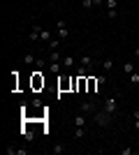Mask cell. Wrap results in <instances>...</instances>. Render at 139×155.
Segmentation results:
<instances>
[{
	"instance_id": "1",
	"label": "cell",
	"mask_w": 139,
	"mask_h": 155,
	"mask_svg": "<svg viewBox=\"0 0 139 155\" xmlns=\"http://www.w3.org/2000/svg\"><path fill=\"white\" fill-rule=\"evenodd\" d=\"M93 123H95V125H102V127H107V125L111 123V114H107L104 109H98L95 114H93Z\"/></svg>"
},
{
	"instance_id": "2",
	"label": "cell",
	"mask_w": 139,
	"mask_h": 155,
	"mask_svg": "<svg viewBox=\"0 0 139 155\" xmlns=\"http://www.w3.org/2000/svg\"><path fill=\"white\" fill-rule=\"evenodd\" d=\"M79 111H81V114H86V116H93V114L98 111V100H86V102H81Z\"/></svg>"
},
{
	"instance_id": "3",
	"label": "cell",
	"mask_w": 139,
	"mask_h": 155,
	"mask_svg": "<svg viewBox=\"0 0 139 155\" xmlns=\"http://www.w3.org/2000/svg\"><path fill=\"white\" fill-rule=\"evenodd\" d=\"M102 109L107 111V114H116V109H118V100H116V97H107L104 100V104H102Z\"/></svg>"
},
{
	"instance_id": "4",
	"label": "cell",
	"mask_w": 139,
	"mask_h": 155,
	"mask_svg": "<svg viewBox=\"0 0 139 155\" xmlns=\"http://www.w3.org/2000/svg\"><path fill=\"white\" fill-rule=\"evenodd\" d=\"M56 28H58V37H60V39H67V37H70V30H67V23H65L63 19H58V21H56Z\"/></svg>"
},
{
	"instance_id": "5",
	"label": "cell",
	"mask_w": 139,
	"mask_h": 155,
	"mask_svg": "<svg viewBox=\"0 0 139 155\" xmlns=\"http://www.w3.org/2000/svg\"><path fill=\"white\" fill-rule=\"evenodd\" d=\"M79 65H84L88 72L95 70V60H93V56H79Z\"/></svg>"
},
{
	"instance_id": "6",
	"label": "cell",
	"mask_w": 139,
	"mask_h": 155,
	"mask_svg": "<svg viewBox=\"0 0 139 155\" xmlns=\"http://www.w3.org/2000/svg\"><path fill=\"white\" fill-rule=\"evenodd\" d=\"M33 88L35 91L44 88V77H42V72H33Z\"/></svg>"
},
{
	"instance_id": "7",
	"label": "cell",
	"mask_w": 139,
	"mask_h": 155,
	"mask_svg": "<svg viewBox=\"0 0 139 155\" xmlns=\"http://www.w3.org/2000/svg\"><path fill=\"white\" fill-rule=\"evenodd\" d=\"M74 125H77V127H86V125H88V116L79 111V114L74 116Z\"/></svg>"
},
{
	"instance_id": "8",
	"label": "cell",
	"mask_w": 139,
	"mask_h": 155,
	"mask_svg": "<svg viewBox=\"0 0 139 155\" xmlns=\"http://www.w3.org/2000/svg\"><path fill=\"white\" fill-rule=\"evenodd\" d=\"M74 65H77V58H74V56H63V67H65V70H72Z\"/></svg>"
},
{
	"instance_id": "9",
	"label": "cell",
	"mask_w": 139,
	"mask_h": 155,
	"mask_svg": "<svg viewBox=\"0 0 139 155\" xmlns=\"http://www.w3.org/2000/svg\"><path fill=\"white\" fill-rule=\"evenodd\" d=\"M88 93H100V84H98V77H91V79H88Z\"/></svg>"
},
{
	"instance_id": "10",
	"label": "cell",
	"mask_w": 139,
	"mask_h": 155,
	"mask_svg": "<svg viewBox=\"0 0 139 155\" xmlns=\"http://www.w3.org/2000/svg\"><path fill=\"white\" fill-rule=\"evenodd\" d=\"M40 32H42V28L35 23L33 30H30V35H28V39H30V42H37V39H40Z\"/></svg>"
},
{
	"instance_id": "11",
	"label": "cell",
	"mask_w": 139,
	"mask_h": 155,
	"mask_svg": "<svg viewBox=\"0 0 139 155\" xmlns=\"http://www.w3.org/2000/svg\"><path fill=\"white\" fill-rule=\"evenodd\" d=\"M111 67H114V58H104L102 60V72H104V74H109Z\"/></svg>"
},
{
	"instance_id": "12",
	"label": "cell",
	"mask_w": 139,
	"mask_h": 155,
	"mask_svg": "<svg viewBox=\"0 0 139 155\" xmlns=\"http://www.w3.org/2000/svg\"><path fill=\"white\" fill-rule=\"evenodd\" d=\"M46 58H49V63H63V56H60L58 51H49Z\"/></svg>"
},
{
	"instance_id": "13",
	"label": "cell",
	"mask_w": 139,
	"mask_h": 155,
	"mask_svg": "<svg viewBox=\"0 0 139 155\" xmlns=\"http://www.w3.org/2000/svg\"><path fill=\"white\" fill-rule=\"evenodd\" d=\"M60 67H63V63H49V65H46V70L51 72V74H58Z\"/></svg>"
},
{
	"instance_id": "14",
	"label": "cell",
	"mask_w": 139,
	"mask_h": 155,
	"mask_svg": "<svg viewBox=\"0 0 139 155\" xmlns=\"http://www.w3.org/2000/svg\"><path fill=\"white\" fill-rule=\"evenodd\" d=\"M60 42H63V39H60V37H56V39H49V51H58Z\"/></svg>"
},
{
	"instance_id": "15",
	"label": "cell",
	"mask_w": 139,
	"mask_h": 155,
	"mask_svg": "<svg viewBox=\"0 0 139 155\" xmlns=\"http://www.w3.org/2000/svg\"><path fill=\"white\" fill-rule=\"evenodd\" d=\"M65 150H67L65 143H56V146L51 148V153H53V155H60V153H65Z\"/></svg>"
},
{
	"instance_id": "16",
	"label": "cell",
	"mask_w": 139,
	"mask_h": 155,
	"mask_svg": "<svg viewBox=\"0 0 139 155\" xmlns=\"http://www.w3.org/2000/svg\"><path fill=\"white\" fill-rule=\"evenodd\" d=\"M21 134L26 137L28 141H33V139H35V132H33V130H28V127H23V130H21Z\"/></svg>"
},
{
	"instance_id": "17",
	"label": "cell",
	"mask_w": 139,
	"mask_h": 155,
	"mask_svg": "<svg viewBox=\"0 0 139 155\" xmlns=\"http://www.w3.org/2000/svg\"><path fill=\"white\" fill-rule=\"evenodd\" d=\"M123 72H125L127 77H130V74H132V72H134V65L130 63V60H127V63H123Z\"/></svg>"
},
{
	"instance_id": "18",
	"label": "cell",
	"mask_w": 139,
	"mask_h": 155,
	"mask_svg": "<svg viewBox=\"0 0 139 155\" xmlns=\"http://www.w3.org/2000/svg\"><path fill=\"white\" fill-rule=\"evenodd\" d=\"M86 137V127H77L74 130V139H84Z\"/></svg>"
},
{
	"instance_id": "19",
	"label": "cell",
	"mask_w": 139,
	"mask_h": 155,
	"mask_svg": "<svg viewBox=\"0 0 139 155\" xmlns=\"http://www.w3.org/2000/svg\"><path fill=\"white\" fill-rule=\"evenodd\" d=\"M23 63H26V65H35V63H37V58H35L33 53H28V56H23Z\"/></svg>"
},
{
	"instance_id": "20",
	"label": "cell",
	"mask_w": 139,
	"mask_h": 155,
	"mask_svg": "<svg viewBox=\"0 0 139 155\" xmlns=\"http://www.w3.org/2000/svg\"><path fill=\"white\" fill-rule=\"evenodd\" d=\"M40 39H42V42H49V39H51V32H49V30H42L40 32Z\"/></svg>"
},
{
	"instance_id": "21",
	"label": "cell",
	"mask_w": 139,
	"mask_h": 155,
	"mask_svg": "<svg viewBox=\"0 0 139 155\" xmlns=\"http://www.w3.org/2000/svg\"><path fill=\"white\" fill-rule=\"evenodd\" d=\"M81 7H84V9H91V7H95V2H93V0H81Z\"/></svg>"
},
{
	"instance_id": "22",
	"label": "cell",
	"mask_w": 139,
	"mask_h": 155,
	"mask_svg": "<svg viewBox=\"0 0 139 155\" xmlns=\"http://www.w3.org/2000/svg\"><path fill=\"white\" fill-rule=\"evenodd\" d=\"M7 155H19V148H14V146H9V148H7Z\"/></svg>"
},
{
	"instance_id": "23",
	"label": "cell",
	"mask_w": 139,
	"mask_h": 155,
	"mask_svg": "<svg viewBox=\"0 0 139 155\" xmlns=\"http://www.w3.org/2000/svg\"><path fill=\"white\" fill-rule=\"evenodd\" d=\"M98 84H100V86L107 84V77H104V74H100V77H98Z\"/></svg>"
},
{
	"instance_id": "24",
	"label": "cell",
	"mask_w": 139,
	"mask_h": 155,
	"mask_svg": "<svg viewBox=\"0 0 139 155\" xmlns=\"http://www.w3.org/2000/svg\"><path fill=\"white\" fill-rule=\"evenodd\" d=\"M121 155H132V148H121Z\"/></svg>"
},
{
	"instance_id": "25",
	"label": "cell",
	"mask_w": 139,
	"mask_h": 155,
	"mask_svg": "<svg viewBox=\"0 0 139 155\" xmlns=\"http://www.w3.org/2000/svg\"><path fill=\"white\" fill-rule=\"evenodd\" d=\"M134 130H139V116L134 118Z\"/></svg>"
},
{
	"instance_id": "26",
	"label": "cell",
	"mask_w": 139,
	"mask_h": 155,
	"mask_svg": "<svg viewBox=\"0 0 139 155\" xmlns=\"http://www.w3.org/2000/svg\"><path fill=\"white\" fill-rule=\"evenodd\" d=\"M93 2H95V7H100L102 2H104V0H93Z\"/></svg>"
},
{
	"instance_id": "27",
	"label": "cell",
	"mask_w": 139,
	"mask_h": 155,
	"mask_svg": "<svg viewBox=\"0 0 139 155\" xmlns=\"http://www.w3.org/2000/svg\"><path fill=\"white\" fill-rule=\"evenodd\" d=\"M134 58H139V46H137V49H134Z\"/></svg>"
}]
</instances>
